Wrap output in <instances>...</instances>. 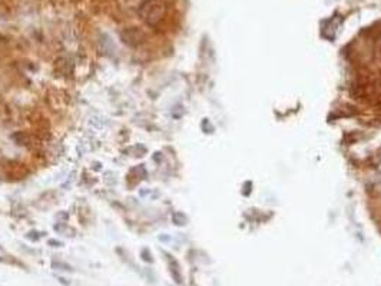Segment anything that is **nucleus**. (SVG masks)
<instances>
[{"mask_svg": "<svg viewBox=\"0 0 381 286\" xmlns=\"http://www.w3.org/2000/svg\"><path fill=\"white\" fill-rule=\"evenodd\" d=\"M101 46H102V49H103V52H105L106 54H112L113 52H115V45L110 42L109 36H106V35H103V36H102Z\"/></svg>", "mask_w": 381, "mask_h": 286, "instance_id": "nucleus-3", "label": "nucleus"}, {"mask_svg": "<svg viewBox=\"0 0 381 286\" xmlns=\"http://www.w3.org/2000/svg\"><path fill=\"white\" fill-rule=\"evenodd\" d=\"M166 8L162 0H149L140 9V17L149 24L156 26L165 16Z\"/></svg>", "mask_w": 381, "mask_h": 286, "instance_id": "nucleus-1", "label": "nucleus"}, {"mask_svg": "<svg viewBox=\"0 0 381 286\" xmlns=\"http://www.w3.org/2000/svg\"><path fill=\"white\" fill-rule=\"evenodd\" d=\"M122 40H124V43H126L128 46L136 47L139 46L140 43H143L145 36L138 29H128V30L122 31Z\"/></svg>", "mask_w": 381, "mask_h": 286, "instance_id": "nucleus-2", "label": "nucleus"}, {"mask_svg": "<svg viewBox=\"0 0 381 286\" xmlns=\"http://www.w3.org/2000/svg\"><path fill=\"white\" fill-rule=\"evenodd\" d=\"M172 220H173V224L178 225V226H182V225H185L188 222L187 216H185L184 213H179V212L173 213V216H172Z\"/></svg>", "mask_w": 381, "mask_h": 286, "instance_id": "nucleus-5", "label": "nucleus"}, {"mask_svg": "<svg viewBox=\"0 0 381 286\" xmlns=\"http://www.w3.org/2000/svg\"><path fill=\"white\" fill-rule=\"evenodd\" d=\"M380 54H381V47H380Z\"/></svg>", "mask_w": 381, "mask_h": 286, "instance_id": "nucleus-9", "label": "nucleus"}, {"mask_svg": "<svg viewBox=\"0 0 381 286\" xmlns=\"http://www.w3.org/2000/svg\"><path fill=\"white\" fill-rule=\"evenodd\" d=\"M53 266H54V268H61V271H69V272L73 271V269H72V268H70V266H69V265H68V263H59V262H54V263H53Z\"/></svg>", "mask_w": 381, "mask_h": 286, "instance_id": "nucleus-7", "label": "nucleus"}, {"mask_svg": "<svg viewBox=\"0 0 381 286\" xmlns=\"http://www.w3.org/2000/svg\"><path fill=\"white\" fill-rule=\"evenodd\" d=\"M140 258H142V261H143V262H148V263L154 262L152 253H151V250H149L148 247H143V249L140 250Z\"/></svg>", "mask_w": 381, "mask_h": 286, "instance_id": "nucleus-6", "label": "nucleus"}, {"mask_svg": "<svg viewBox=\"0 0 381 286\" xmlns=\"http://www.w3.org/2000/svg\"><path fill=\"white\" fill-rule=\"evenodd\" d=\"M0 250H2V246H0Z\"/></svg>", "mask_w": 381, "mask_h": 286, "instance_id": "nucleus-10", "label": "nucleus"}, {"mask_svg": "<svg viewBox=\"0 0 381 286\" xmlns=\"http://www.w3.org/2000/svg\"><path fill=\"white\" fill-rule=\"evenodd\" d=\"M49 245H50V246H53V247H62L63 246V243L61 242V240H54V239L49 240Z\"/></svg>", "mask_w": 381, "mask_h": 286, "instance_id": "nucleus-8", "label": "nucleus"}, {"mask_svg": "<svg viewBox=\"0 0 381 286\" xmlns=\"http://www.w3.org/2000/svg\"><path fill=\"white\" fill-rule=\"evenodd\" d=\"M169 258V265H171V273H172V276H173V279H175V282L177 283H182V279H181V275H179V266H178V262L172 258V256H168Z\"/></svg>", "mask_w": 381, "mask_h": 286, "instance_id": "nucleus-4", "label": "nucleus"}]
</instances>
